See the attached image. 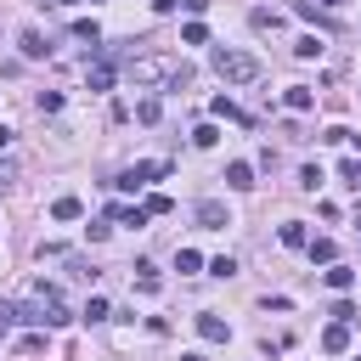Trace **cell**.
I'll use <instances>...</instances> for the list:
<instances>
[{
	"mask_svg": "<svg viewBox=\"0 0 361 361\" xmlns=\"http://www.w3.org/2000/svg\"><path fill=\"white\" fill-rule=\"evenodd\" d=\"M135 282H141V293H158V271H152V265H147V259H141V265H135Z\"/></svg>",
	"mask_w": 361,
	"mask_h": 361,
	"instance_id": "16",
	"label": "cell"
},
{
	"mask_svg": "<svg viewBox=\"0 0 361 361\" xmlns=\"http://www.w3.org/2000/svg\"><path fill=\"white\" fill-rule=\"evenodd\" d=\"M175 265H180V271H197V265H203V254H197V248H180V254H175Z\"/></svg>",
	"mask_w": 361,
	"mask_h": 361,
	"instance_id": "25",
	"label": "cell"
},
{
	"mask_svg": "<svg viewBox=\"0 0 361 361\" xmlns=\"http://www.w3.org/2000/svg\"><path fill=\"white\" fill-rule=\"evenodd\" d=\"M85 322H107V299H90L85 305Z\"/></svg>",
	"mask_w": 361,
	"mask_h": 361,
	"instance_id": "27",
	"label": "cell"
},
{
	"mask_svg": "<svg viewBox=\"0 0 361 361\" xmlns=\"http://www.w3.org/2000/svg\"><path fill=\"white\" fill-rule=\"evenodd\" d=\"M11 180H17V164H11V158H0V192H6Z\"/></svg>",
	"mask_w": 361,
	"mask_h": 361,
	"instance_id": "28",
	"label": "cell"
},
{
	"mask_svg": "<svg viewBox=\"0 0 361 361\" xmlns=\"http://www.w3.org/2000/svg\"><path fill=\"white\" fill-rule=\"evenodd\" d=\"M192 141H197V147H214V141H220V130H214V124H197V130H192Z\"/></svg>",
	"mask_w": 361,
	"mask_h": 361,
	"instance_id": "22",
	"label": "cell"
},
{
	"mask_svg": "<svg viewBox=\"0 0 361 361\" xmlns=\"http://www.w3.org/2000/svg\"><path fill=\"white\" fill-rule=\"evenodd\" d=\"M158 113H164V107H158V96H147V102H135V118H141V124H158Z\"/></svg>",
	"mask_w": 361,
	"mask_h": 361,
	"instance_id": "15",
	"label": "cell"
},
{
	"mask_svg": "<svg viewBox=\"0 0 361 361\" xmlns=\"http://www.w3.org/2000/svg\"><path fill=\"white\" fill-rule=\"evenodd\" d=\"M322 51H327V45H322V34H299V39H293V56H305V62H310V56H322Z\"/></svg>",
	"mask_w": 361,
	"mask_h": 361,
	"instance_id": "9",
	"label": "cell"
},
{
	"mask_svg": "<svg viewBox=\"0 0 361 361\" xmlns=\"http://www.w3.org/2000/svg\"><path fill=\"white\" fill-rule=\"evenodd\" d=\"M338 175H344V186H350V192H361V158H344V164H338Z\"/></svg>",
	"mask_w": 361,
	"mask_h": 361,
	"instance_id": "14",
	"label": "cell"
},
{
	"mask_svg": "<svg viewBox=\"0 0 361 361\" xmlns=\"http://www.w3.org/2000/svg\"><path fill=\"white\" fill-rule=\"evenodd\" d=\"M282 243H288V248H305V243H310L305 220H288V226H282Z\"/></svg>",
	"mask_w": 361,
	"mask_h": 361,
	"instance_id": "11",
	"label": "cell"
},
{
	"mask_svg": "<svg viewBox=\"0 0 361 361\" xmlns=\"http://www.w3.org/2000/svg\"><path fill=\"white\" fill-rule=\"evenodd\" d=\"M85 79H90V90H107V85H113V62H96Z\"/></svg>",
	"mask_w": 361,
	"mask_h": 361,
	"instance_id": "12",
	"label": "cell"
},
{
	"mask_svg": "<svg viewBox=\"0 0 361 361\" xmlns=\"http://www.w3.org/2000/svg\"><path fill=\"white\" fill-rule=\"evenodd\" d=\"M56 6H79V0H56Z\"/></svg>",
	"mask_w": 361,
	"mask_h": 361,
	"instance_id": "33",
	"label": "cell"
},
{
	"mask_svg": "<svg viewBox=\"0 0 361 361\" xmlns=\"http://www.w3.org/2000/svg\"><path fill=\"white\" fill-rule=\"evenodd\" d=\"M350 282H355V271H350V265H333V271H327V288H338V293H344Z\"/></svg>",
	"mask_w": 361,
	"mask_h": 361,
	"instance_id": "17",
	"label": "cell"
},
{
	"mask_svg": "<svg viewBox=\"0 0 361 361\" xmlns=\"http://www.w3.org/2000/svg\"><path fill=\"white\" fill-rule=\"evenodd\" d=\"M73 39H90V45H96V39H102V28H96L90 17H79V23H73Z\"/></svg>",
	"mask_w": 361,
	"mask_h": 361,
	"instance_id": "18",
	"label": "cell"
},
{
	"mask_svg": "<svg viewBox=\"0 0 361 361\" xmlns=\"http://www.w3.org/2000/svg\"><path fill=\"white\" fill-rule=\"evenodd\" d=\"M51 214H56V220H79V214H85V203H79V197H56V203H51Z\"/></svg>",
	"mask_w": 361,
	"mask_h": 361,
	"instance_id": "10",
	"label": "cell"
},
{
	"mask_svg": "<svg viewBox=\"0 0 361 361\" xmlns=\"http://www.w3.org/2000/svg\"><path fill=\"white\" fill-rule=\"evenodd\" d=\"M141 209H147V214H169V209H175V203H169V197H164V192H152V197H147V203H141Z\"/></svg>",
	"mask_w": 361,
	"mask_h": 361,
	"instance_id": "24",
	"label": "cell"
},
{
	"mask_svg": "<svg viewBox=\"0 0 361 361\" xmlns=\"http://www.w3.org/2000/svg\"><path fill=\"white\" fill-rule=\"evenodd\" d=\"M180 11H192V17H197V11H209V0H180Z\"/></svg>",
	"mask_w": 361,
	"mask_h": 361,
	"instance_id": "29",
	"label": "cell"
},
{
	"mask_svg": "<svg viewBox=\"0 0 361 361\" xmlns=\"http://www.w3.org/2000/svg\"><path fill=\"white\" fill-rule=\"evenodd\" d=\"M355 361H361V355H355Z\"/></svg>",
	"mask_w": 361,
	"mask_h": 361,
	"instance_id": "34",
	"label": "cell"
},
{
	"mask_svg": "<svg viewBox=\"0 0 361 361\" xmlns=\"http://www.w3.org/2000/svg\"><path fill=\"white\" fill-rule=\"evenodd\" d=\"M322 350H327V355H344V350H350V322H333V327L322 333Z\"/></svg>",
	"mask_w": 361,
	"mask_h": 361,
	"instance_id": "5",
	"label": "cell"
},
{
	"mask_svg": "<svg viewBox=\"0 0 361 361\" xmlns=\"http://www.w3.org/2000/svg\"><path fill=\"white\" fill-rule=\"evenodd\" d=\"M158 175H169V164H130V169H124L113 186H124V192H141V186H147V180H158Z\"/></svg>",
	"mask_w": 361,
	"mask_h": 361,
	"instance_id": "2",
	"label": "cell"
},
{
	"mask_svg": "<svg viewBox=\"0 0 361 361\" xmlns=\"http://www.w3.org/2000/svg\"><path fill=\"white\" fill-rule=\"evenodd\" d=\"M299 186H310V192H316V186H322V164H305V169H299Z\"/></svg>",
	"mask_w": 361,
	"mask_h": 361,
	"instance_id": "23",
	"label": "cell"
},
{
	"mask_svg": "<svg viewBox=\"0 0 361 361\" xmlns=\"http://www.w3.org/2000/svg\"><path fill=\"white\" fill-rule=\"evenodd\" d=\"M180 361H203V355H180Z\"/></svg>",
	"mask_w": 361,
	"mask_h": 361,
	"instance_id": "32",
	"label": "cell"
},
{
	"mask_svg": "<svg viewBox=\"0 0 361 361\" xmlns=\"http://www.w3.org/2000/svg\"><path fill=\"white\" fill-rule=\"evenodd\" d=\"M209 276H237V259H231V254H220V259H209Z\"/></svg>",
	"mask_w": 361,
	"mask_h": 361,
	"instance_id": "20",
	"label": "cell"
},
{
	"mask_svg": "<svg viewBox=\"0 0 361 361\" xmlns=\"http://www.w3.org/2000/svg\"><path fill=\"white\" fill-rule=\"evenodd\" d=\"M152 11H180V0H152Z\"/></svg>",
	"mask_w": 361,
	"mask_h": 361,
	"instance_id": "30",
	"label": "cell"
},
{
	"mask_svg": "<svg viewBox=\"0 0 361 361\" xmlns=\"http://www.w3.org/2000/svg\"><path fill=\"white\" fill-rule=\"evenodd\" d=\"M322 6H344V0H322Z\"/></svg>",
	"mask_w": 361,
	"mask_h": 361,
	"instance_id": "31",
	"label": "cell"
},
{
	"mask_svg": "<svg viewBox=\"0 0 361 361\" xmlns=\"http://www.w3.org/2000/svg\"><path fill=\"white\" fill-rule=\"evenodd\" d=\"M197 333H203L209 344H226V338H231V327H226V322H220L214 310H203V316H197Z\"/></svg>",
	"mask_w": 361,
	"mask_h": 361,
	"instance_id": "4",
	"label": "cell"
},
{
	"mask_svg": "<svg viewBox=\"0 0 361 361\" xmlns=\"http://www.w3.org/2000/svg\"><path fill=\"white\" fill-rule=\"evenodd\" d=\"M226 186L248 192V186H254V164H243V158H237V164H226Z\"/></svg>",
	"mask_w": 361,
	"mask_h": 361,
	"instance_id": "8",
	"label": "cell"
},
{
	"mask_svg": "<svg viewBox=\"0 0 361 361\" xmlns=\"http://www.w3.org/2000/svg\"><path fill=\"white\" fill-rule=\"evenodd\" d=\"M214 73H220L226 85H248V79H259V56H248V51H231V45H220V51H214Z\"/></svg>",
	"mask_w": 361,
	"mask_h": 361,
	"instance_id": "1",
	"label": "cell"
},
{
	"mask_svg": "<svg viewBox=\"0 0 361 361\" xmlns=\"http://www.w3.org/2000/svg\"><path fill=\"white\" fill-rule=\"evenodd\" d=\"M209 113H214V118H237V107H231L226 96H214V102H209Z\"/></svg>",
	"mask_w": 361,
	"mask_h": 361,
	"instance_id": "26",
	"label": "cell"
},
{
	"mask_svg": "<svg viewBox=\"0 0 361 361\" xmlns=\"http://www.w3.org/2000/svg\"><path fill=\"white\" fill-rule=\"evenodd\" d=\"M180 39H186V45H203V39H209V28H203V23H186V28H180Z\"/></svg>",
	"mask_w": 361,
	"mask_h": 361,
	"instance_id": "21",
	"label": "cell"
},
{
	"mask_svg": "<svg viewBox=\"0 0 361 361\" xmlns=\"http://www.w3.org/2000/svg\"><path fill=\"white\" fill-rule=\"evenodd\" d=\"M310 248V265H333V243L327 237H316V243H305Z\"/></svg>",
	"mask_w": 361,
	"mask_h": 361,
	"instance_id": "13",
	"label": "cell"
},
{
	"mask_svg": "<svg viewBox=\"0 0 361 361\" xmlns=\"http://www.w3.org/2000/svg\"><path fill=\"white\" fill-rule=\"evenodd\" d=\"M17 45H23V56H34V62H39V56H45V51H51V45H45V34H39V28H23V34H17Z\"/></svg>",
	"mask_w": 361,
	"mask_h": 361,
	"instance_id": "7",
	"label": "cell"
},
{
	"mask_svg": "<svg viewBox=\"0 0 361 361\" xmlns=\"http://www.w3.org/2000/svg\"><path fill=\"white\" fill-rule=\"evenodd\" d=\"M147 220H152V214H147V209H118V226H135V231H141V226H147Z\"/></svg>",
	"mask_w": 361,
	"mask_h": 361,
	"instance_id": "19",
	"label": "cell"
},
{
	"mask_svg": "<svg viewBox=\"0 0 361 361\" xmlns=\"http://www.w3.org/2000/svg\"><path fill=\"white\" fill-rule=\"evenodd\" d=\"M282 102H288V113H310V107H316V90H310V85H288Z\"/></svg>",
	"mask_w": 361,
	"mask_h": 361,
	"instance_id": "6",
	"label": "cell"
},
{
	"mask_svg": "<svg viewBox=\"0 0 361 361\" xmlns=\"http://www.w3.org/2000/svg\"><path fill=\"white\" fill-rule=\"evenodd\" d=\"M197 220H203L209 231H226V226H231V214H226L220 197H203V203H197Z\"/></svg>",
	"mask_w": 361,
	"mask_h": 361,
	"instance_id": "3",
	"label": "cell"
}]
</instances>
